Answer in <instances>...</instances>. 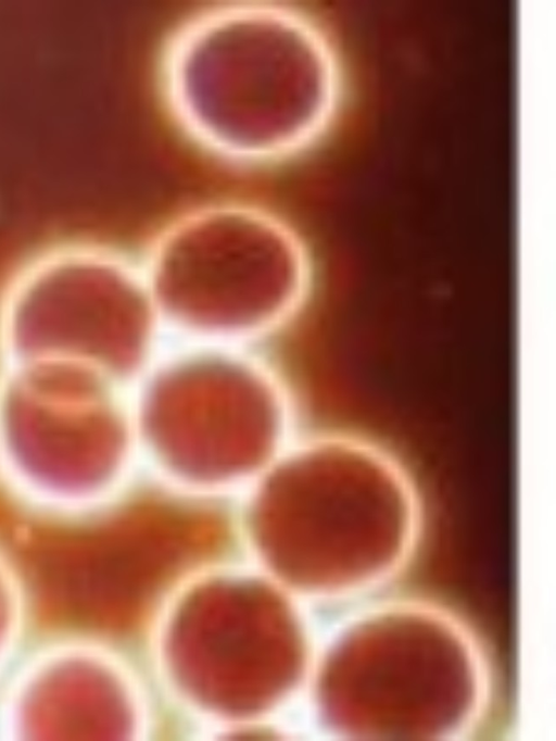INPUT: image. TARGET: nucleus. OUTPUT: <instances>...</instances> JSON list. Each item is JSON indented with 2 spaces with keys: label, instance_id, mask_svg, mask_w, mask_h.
<instances>
[{
  "label": "nucleus",
  "instance_id": "nucleus-3",
  "mask_svg": "<svg viewBox=\"0 0 556 741\" xmlns=\"http://www.w3.org/2000/svg\"><path fill=\"white\" fill-rule=\"evenodd\" d=\"M141 475L127 390L75 367L13 364L0 379V485L73 500Z\"/></svg>",
  "mask_w": 556,
  "mask_h": 741
},
{
  "label": "nucleus",
  "instance_id": "nucleus-1",
  "mask_svg": "<svg viewBox=\"0 0 556 741\" xmlns=\"http://www.w3.org/2000/svg\"><path fill=\"white\" fill-rule=\"evenodd\" d=\"M141 474L182 493L248 492L300 436L254 347L167 340L127 388Z\"/></svg>",
  "mask_w": 556,
  "mask_h": 741
},
{
  "label": "nucleus",
  "instance_id": "nucleus-2",
  "mask_svg": "<svg viewBox=\"0 0 556 741\" xmlns=\"http://www.w3.org/2000/svg\"><path fill=\"white\" fill-rule=\"evenodd\" d=\"M298 24L286 9L231 5L170 41L163 85L180 128L213 154L247 163L299 146ZM301 101V100H300Z\"/></svg>",
  "mask_w": 556,
  "mask_h": 741
}]
</instances>
